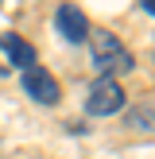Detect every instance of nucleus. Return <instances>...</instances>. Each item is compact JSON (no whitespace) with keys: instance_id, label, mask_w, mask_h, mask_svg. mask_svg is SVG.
Returning <instances> with one entry per match:
<instances>
[{"instance_id":"39448f33","label":"nucleus","mask_w":155,"mask_h":159,"mask_svg":"<svg viewBox=\"0 0 155 159\" xmlns=\"http://www.w3.org/2000/svg\"><path fill=\"white\" fill-rule=\"evenodd\" d=\"M0 51H4L8 62H12V66H20V70H31V66H35V47H31L27 39L12 35V31H8V35H0Z\"/></svg>"},{"instance_id":"20e7f679","label":"nucleus","mask_w":155,"mask_h":159,"mask_svg":"<svg viewBox=\"0 0 155 159\" xmlns=\"http://www.w3.org/2000/svg\"><path fill=\"white\" fill-rule=\"evenodd\" d=\"M54 27H58V35H66L70 43L89 39V20H85V12L78 4H62L58 12H54Z\"/></svg>"},{"instance_id":"f03ea898","label":"nucleus","mask_w":155,"mask_h":159,"mask_svg":"<svg viewBox=\"0 0 155 159\" xmlns=\"http://www.w3.org/2000/svg\"><path fill=\"white\" fill-rule=\"evenodd\" d=\"M124 109V89L120 82H113V78H101V82H93L89 97H85V113L89 116H113Z\"/></svg>"},{"instance_id":"7ed1b4c3","label":"nucleus","mask_w":155,"mask_h":159,"mask_svg":"<svg viewBox=\"0 0 155 159\" xmlns=\"http://www.w3.org/2000/svg\"><path fill=\"white\" fill-rule=\"evenodd\" d=\"M23 93L39 105H58L62 101V85L54 82V74H46L43 66H31L23 70Z\"/></svg>"},{"instance_id":"f257e3e1","label":"nucleus","mask_w":155,"mask_h":159,"mask_svg":"<svg viewBox=\"0 0 155 159\" xmlns=\"http://www.w3.org/2000/svg\"><path fill=\"white\" fill-rule=\"evenodd\" d=\"M89 51H93V66H97L105 78L108 74H128V70L136 66L132 51L113 35V31H89Z\"/></svg>"},{"instance_id":"423d86ee","label":"nucleus","mask_w":155,"mask_h":159,"mask_svg":"<svg viewBox=\"0 0 155 159\" xmlns=\"http://www.w3.org/2000/svg\"><path fill=\"white\" fill-rule=\"evenodd\" d=\"M132 128H147V124H151V105H144V113H132Z\"/></svg>"},{"instance_id":"0eeeda50","label":"nucleus","mask_w":155,"mask_h":159,"mask_svg":"<svg viewBox=\"0 0 155 159\" xmlns=\"http://www.w3.org/2000/svg\"><path fill=\"white\" fill-rule=\"evenodd\" d=\"M4 74H8V70H4V66H0V78H4Z\"/></svg>"}]
</instances>
